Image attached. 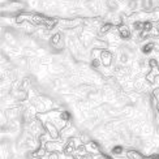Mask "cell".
I'll list each match as a JSON object with an SVG mask.
<instances>
[{
	"label": "cell",
	"instance_id": "obj_4",
	"mask_svg": "<svg viewBox=\"0 0 159 159\" xmlns=\"http://www.w3.org/2000/svg\"><path fill=\"white\" fill-rule=\"evenodd\" d=\"M107 8L110 12H116L119 9V3L115 2V0H108L107 2Z\"/></svg>",
	"mask_w": 159,
	"mask_h": 159
},
{
	"label": "cell",
	"instance_id": "obj_7",
	"mask_svg": "<svg viewBox=\"0 0 159 159\" xmlns=\"http://www.w3.org/2000/svg\"><path fill=\"white\" fill-rule=\"evenodd\" d=\"M132 29H133L134 31H143V22L142 21H136L133 22V25H132Z\"/></svg>",
	"mask_w": 159,
	"mask_h": 159
},
{
	"label": "cell",
	"instance_id": "obj_14",
	"mask_svg": "<svg viewBox=\"0 0 159 159\" xmlns=\"http://www.w3.org/2000/svg\"><path fill=\"white\" fill-rule=\"evenodd\" d=\"M98 159H110V158H108V157H106V155H101Z\"/></svg>",
	"mask_w": 159,
	"mask_h": 159
},
{
	"label": "cell",
	"instance_id": "obj_1",
	"mask_svg": "<svg viewBox=\"0 0 159 159\" xmlns=\"http://www.w3.org/2000/svg\"><path fill=\"white\" fill-rule=\"evenodd\" d=\"M101 60H102V64H103V65L108 67V65L112 63V55H111V52L103 51L102 54H101Z\"/></svg>",
	"mask_w": 159,
	"mask_h": 159
},
{
	"label": "cell",
	"instance_id": "obj_3",
	"mask_svg": "<svg viewBox=\"0 0 159 159\" xmlns=\"http://www.w3.org/2000/svg\"><path fill=\"white\" fill-rule=\"evenodd\" d=\"M124 153V148L121 146V145H115V146H112L111 149V154L112 155H115V157H121Z\"/></svg>",
	"mask_w": 159,
	"mask_h": 159
},
{
	"label": "cell",
	"instance_id": "obj_16",
	"mask_svg": "<svg viewBox=\"0 0 159 159\" xmlns=\"http://www.w3.org/2000/svg\"><path fill=\"white\" fill-rule=\"evenodd\" d=\"M158 153H159V148H158Z\"/></svg>",
	"mask_w": 159,
	"mask_h": 159
},
{
	"label": "cell",
	"instance_id": "obj_13",
	"mask_svg": "<svg viewBox=\"0 0 159 159\" xmlns=\"http://www.w3.org/2000/svg\"><path fill=\"white\" fill-rule=\"evenodd\" d=\"M69 117H70V115L68 114V112H61L60 114V119H63V120H68Z\"/></svg>",
	"mask_w": 159,
	"mask_h": 159
},
{
	"label": "cell",
	"instance_id": "obj_8",
	"mask_svg": "<svg viewBox=\"0 0 159 159\" xmlns=\"http://www.w3.org/2000/svg\"><path fill=\"white\" fill-rule=\"evenodd\" d=\"M151 30H153V22L145 21L143 22V31H151Z\"/></svg>",
	"mask_w": 159,
	"mask_h": 159
},
{
	"label": "cell",
	"instance_id": "obj_10",
	"mask_svg": "<svg viewBox=\"0 0 159 159\" xmlns=\"http://www.w3.org/2000/svg\"><path fill=\"white\" fill-rule=\"evenodd\" d=\"M101 64H102L101 59H97V57H95V59H93V61H91V67H93V68H98Z\"/></svg>",
	"mask_w": 159,
	"mask_h": 159
},
{
	"label": "cell",
	"instance_id": "obj_11",
	"mask_svg": "<svg viewBox=\"0 0 159 159\" xmlns=\"http://www.w3.org/2000/svg\"><path fill=\"white\" fill-rule=\"evenodd\" d=\"M111 29V25L110 24H106L101 28V34H106V33H108V30Z\"/></svg>",
	"mask_w": 159,
	"mask_h": 159
},
{
	"label": "cell",
	"instance_id": "obj_6",
	"mask_svg": "<svg viewBox=\"0 0 159 159\" xmlns=\"http://www.w3.org/2000/svg\"><path fill=\"white\" fill-rule=\"evenodd\" d=\"M154 50V43L153 42H149V43H146V44H143L142 46V52L145 55H148V54H150L151 51Z\"/></svg>",
	"mask_w": 159,
	"mask_h": 159
},
{
	"label": "cell",
	"instance_id": "obj_2",
	"mask_svg": "<svg viewBox=\"0 0 159 159\" xmlns=\"http://www.w3.org/2000/svg\"><path fill=\"white\" fill-rule=\"evenodd\" d=\"M119 34H120V37H121L123 39H129L132 33H130V30H129L128 26L123 25V26H120V28H119Z\"/></svg>",
	"mask_w": 159,
	"mask_h": 159
},
{
	"label": "cell",
	"instance_id": "obj_5",
	"mask_svg": "<svg viewBox=\"0 0 159 159\" xmlns=\"http://www.w3.org/2000/svg\"><path fill=\"white\" fill-rule=\"evenodd\" d=\"M129 61V54L128 52H121L120 55H119V63H120L121 65H124V64H127Z\"/></svg>",
	"mask_w": 159,
	"mask_h": 159
},
{
	"label": "cell",
	"instance_id": "obj_9",
	"mask_svg": "<svg viewBox=\"0 0 159 159\" xmlns=\"http://www.w3.org/2000/svg\"><path fill=\"white\" fill-rule=\"evenodd\" d=\"M137 5H138L137 0H129V2H128V8L132 9V11H134L137 8Z\"/></svg>",
	"mask_w": 159,
	"mask_h": 159
},
{
	"label": "cell",
	"instance_id": "obj_12",
	"mask_svg": "<svg viewBox=\"0 0 159 159\" xmlns=\"http://www.w3.org/2000/svg\"><path fill=\"white\" fill-rule=\"evenodd\" d=\"M52 44H57V43H60V41H61V35L60 34H56L55 37H52Z\"/></svg>",
	"mask_w": 159,
	"mask_h": 159
},
{
	"label": "cell",
	"instance_id": "obj_15",
	"mask_svg": "<svg viewBox=\"0 0 159 159\" xmlns=\"http://www.w3.org/2000/svg\"><path fill=\"white\" fill-rule=\"evenodd\" d=\"M155 30H158V33H159V22H158V25H157V29Z\"/></svg>",
	"mask_w": 159,
	"mask_h": 159
}]
</instances>
